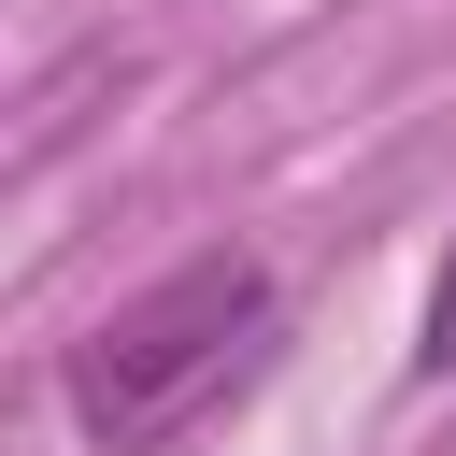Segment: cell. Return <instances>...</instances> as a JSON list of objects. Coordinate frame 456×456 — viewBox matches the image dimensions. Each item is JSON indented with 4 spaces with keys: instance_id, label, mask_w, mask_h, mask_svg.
Segmentation results:
<instances>
[{
    "instance_id": "1",
    "label": "cell",
    "mask_w": 456,
    "mask_h": 456,
    "mask_svg": "<svg viewBox=\"0 0 456 456\" xmlns=\"http://www.w3.org/2000/svg\"><path fill=\"white\" fill-rule=\"evenodd\" d=\"M256 342H271V271H256L242 242H214V256L128 285V299L71 342L57 385H71V428H86L100 456H142V442H171L228 370H256Z\"/></svg>"
},
{
    "instance_id": "2",
    "label": "cell",
    "mask_w": 456,
    "mask_h": 456,
    "mask_svg": "<svg viewBox=\"0 0 456 456\" xmlns=\"http://www.w3.org/2000/svg\"><path fill=\"white\" fill-rule=\"evenodd\" d=\"M413 370H456V256H442V285H428V342H413Z\"/></svg>"
}]
</instances>
